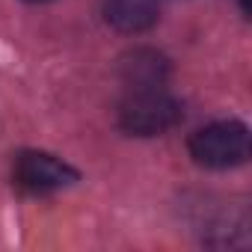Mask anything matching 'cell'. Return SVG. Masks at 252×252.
Instances as JSON below:
<instances>
[{"instance_id": "6da1fadb", "label": "cell", "mask_w": 252, "mask_h": 252, "mask_svg": "<svg viewBox=\"0 0 252 252\" xmlns=\"http://www.w3.org/2000/svg\"><path fill=\"white\" fill-rule=\"evenodd\" d=\"M184 119L181 104L163 89H128L116 110V125L131 137H160Z\"/></svg>"}, {"instance_id": "7a4b0ae2", "label": "cell", "mask_w": 252, "mask_h": 252, "mask_svg": "<svg viewBox=\"0 0 252 252\" xmlns=\"http://www.w3.org/2000/svg\"><path fill=\"white\" fill-rule=\"evenodd\" d=\"M190 158L205 169H234L249 158V128L243 122H214L187 140Z\"/></svg>"}, {"instance_id": "3957f363", "label": "cell", "mask_w": 252, "mask_h": 252, "mask_svg": "<svg viewBox=\"0 0 252 252\" xmlns=\"http://www.w3.org/2000/svg\"><path fill=\"white\" fill-rule=\"evenodd\" d=\"M12 181H15V187L21 193L48 196V193H57V190H65V187L77 184L80 172L71 163H65L57 155H51V152L27 149L12 163Z\"/></svg>"}, {"instance_id": "277c9868", "label": "cell", "mask_w": 252, "mask_h": 252, "mask_svg": "<svg viewBox=\"0 0 252 252\" xmlns=\"http://www.w3.org/2000/svg\"><path fill=\"white\" fill-rule=\"evenodd\" d=\"M119 77L125 89H163L169 80V60L152 48L128 51L119 60Z\"/></svg>"}, {"instance_id": "5b68a950", "label": "cell", "mask_w": 252, "mask_h": 252, "mask_svg": "<svg viewBox=\"0 0 252 252\" xmlns=\"http://www.w3.org/2000/svg\"><path fill=\"white\" fill-rule=\"evenodd\" d=\"M158 0H104V21L119 33H146L158 24Z\"/></svg>"}, {"instance_id": "8992f818", "label": "cell", "mask_w": 252, "mask_h": 252, "mask_svg": "<svg viewBox=\"0 0 252 252\" xmlns=\"http://www.w3.org/2000/svg\"><path fill=\"white\" fill-rule=\"evenodd\" d=\"M240 9H243V12H249V0H240Z\"/></svg>"}, {"instance_id": "52a82bcc", "label": "cell", "mask_w": 252, "mask_h": 252, "mask_svg": "<svg viewBox=\"0 0 252 252\" xmlns=\"http://www.w3.org/2000/svg\"><path fill=\"white\" fill-rule=\"evenodd\" d=\"M27 3H48V0H27Z\"/></svg>"}]
</instances>
